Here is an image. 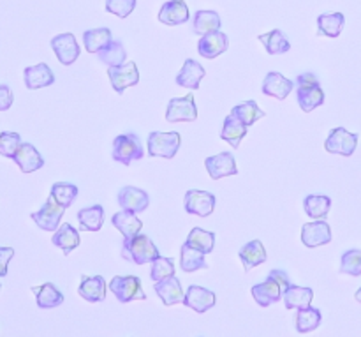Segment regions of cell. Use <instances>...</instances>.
<instances>
[{"label":"cell","mask_w":361,"mask_h":337,"mask_svg":"<svg viewBox=\"0 0 361 337\" xmlns=\"http://www.w3.org/2000/svg\"><path fill=\"white\" fill-rule=\"evenodd\" d=\"M32 292H34L37 306L41 309H53V307H59L63 304L62 292L56 290L53 283H44L41 286H32Z\"/></svg>","instance_id":"cell-26"},{"label":"cell","mask_w":361,"mask_h":337,"mask_svg":"<svg viewBox=\"0 0 361 337\" xmlns=\"http://www.w3.org/2000/svg\"><path fill=\"white\" fill-rule=\"evenodd\" d=\"M78 293H80V297H83L87 302H92V304L104 302L106 299L104 278H102V276H94V278L83 276V278H81L80 288H78Z\"/></svg>","instance_id":"cell-24"},{"label":"cell","mask_w":361,"mask_h":337,"mask_svg":"<svg viewBox=\"0 0 361 337\" xmlns=\"http://www.w3.org/2000/svg\"><path fill=\"white\" fill-rule=\"evenodd\" d=\"M183 306H187L189 309L196 311V313H207L212 307L215 306V293L210 290L203 288V286H189L183 297Z\"/></svg>","instance_id":"cell-15"},{"label":"cell","mask_w":361,"mask_h":337,"mask_svg":"<svg viewBox=\"0 0 361 337\" xmlns=\"http://www.w3.org/2000/svg\"><path fill=\"white\" fill-rule=\"evenodd\" d=\"M247 129H249V127H247L245 124H242L238 119H235V117L229 113L224 119V124H222L221 138L224 141H228L233 148H238L243 138L247 136Z\"/></svg>","instance_id":"cell-30"},{"label":"cell","mask_w":361,"mask_h":337,"mask_svg":"<svg viewBox=\"0 0 361 337\" xmlns=\"http://www.w3.org/2000/svg\"><path fill=\"white\" fill-rule=\"evenodd\" d=\"M21 143L23 141H21L20 134L4 131V133H0V155L13 159L16 155L18 148L21 147Z\"/></svg>","instance_id":"cell-45"},{"label":"cell","mask_w":361,"mask_h":337,"mask_svg":"<svg viewBox=\"0 0 361 337\" xmlns=\"http://www.w3.org/2000/svg\"><path fill=\"white\" fill-rule=\"evenodd\" d=\"M185 242L189 244L190 247H194V249H200L203 251L204 254H210L215 246V233L207 232V230L203 228H192Z\"/></svg>","instance_id":"cell-41"},{"label":"cell","mask_w":361,"mask_h":337,"mask_svg":"<svg viewBox=\"0 0 361 337\" xmlns=\"http://www.w3.org/2000/svg\"><path fill=\"white\" fill-rule=\"evenodd\" d=\"M136 7V0H106V11L118 18H127Z\"/></svg>","instance_id":"cell-46"},{"label":"cell","mask_w":361,"mask_h":337,"mask_svg":"<svg viewBox=\"0 0 361 337\" xmlns=\"http://www.w3.org/2000/svg\"><path fill=\"white\" fill-rule=\"evenodd\" d=\"M345 25V16L342 13H324L317 18V35L324 37H338Z\"/></svg>","instance_id":"cell-32"},{"label":"cell","mask_w":361,"mask_h":337,"mask_svg":"<svg viewBox=\"0 0 361 337\" xmlns=\"http://www.w3.org/2000/svg\"><path fill=\"white\" fill-rule=\"evenodd\" d=\"M23 80L28 90H37V88H44L55 83V74L49 69L48 64L41 62L37 66L25 67Z\"/></svg>","instance_id":"cell-19"},{"label":"cell","mask_w":361,"mask_h":337,"mask_svg":"<svg viewBox=\"0 0 361 337\" xmlns=\"http://www.w3.org/2000/svg\"><path fill=\"white\" fill-rule=\"evenodd\" d=\"M189 18V7H187L185 0H168L166 4H162L161 11H159V21L168 27L187 23Z\"/></svg>","instance_id":"cell-16"},{"label":"cell","mask_w":361,"mask_h":337,"mask_svg":"<svg viewBox=\"0 0 361 337\" xmlns=\"http://www.w3.org/2000/svg\"><path fill=\"white\" fill-rule=\"evenodd\" d=\"M284 306L288 309H305L310 306L314 299V292L310 288H303V286H295L291 285L284 293Z\"/></svg>","instance_id":"cell-33"},{"label":"cell","mask_w":361,"mask_h":337,"mask_svg":"<svg viewBox=\"0 0 361 337\" xmlns=\"http://www.w3.org/2000/svg\"><path fill=\"white\" fill-rule=\"evenodd\" d=\"M229 46V39L224 32L217 30L212 32V34L203 35V37L197 41V52H200L201 57L204 59H217L219 55L228 49Z\"/></svg>","instance_id":"cell-18"},{"label":"cell","mask_w":361,"mask_h":337,"mask_svg":"<svg viewBox=\"0 0 361 337\" xmlns=\"http://www.w3.org/2000/svg\"><path fill=\"white\" fill-rule=\"evenodd\" d=\"M116 201H118L120 208L122 211L134 212V214H141L148 208L150 205V198L145 193L143 189L134 186H126L118 191V196H116Z\"/></svg>","instance_id":"cell-14"},{"label":"cell","mask_w":361,"mask_h":337,"mask_svg":"<svg viewBox=\"0 0 361 337\" xmlns=\"http://www.w3.org/2000/svg\"><path fill=\"white\" fill-rule=\"evenodd\" d=\"M341 272L342 274L353 276V278H358V276H361V251L360 249H349L342 254Z\"/></svg>","instance_id":"cell-44"},{"label":"cell","mask_w":361,"mask_h":337,"mask_svg":"<svg viewBox=\"0 0 361 337\" xmlns=\"http://www.w3.org/2000/svg\"><path fill=\"white\" fill-rule=\"evenodd\" d=\"M157 246L150 240V237L137 233V235L123 239L122 244V258L123 260L133 261L134 265H145L152 264L155 258H159Z\"/></svg>","instance_id":"cell-2"},{"label":"cell","mask_w":361,"mask_h":337,"mask_svg":"<svg viewBox=\"0 0 361 337\" xmlns=\"http://www.w3.org/2000/svg\"><path fill=\"white\" fill-rule=\"evenodd\" d=\"M207 254L200 249H194L189 244H182V249H180V265H182L183 272H196V271H204L208 268L207 264Z\"/></svg>","instance_id":"cell-31"},{"label":"cell","mask_w":361,"mask_h":337,"mask_svg":"<svg viewBox=\"0 0 361 337\" xmlns=\"http://www.w3.org/2000/svg\"><path fill=\"white\" fill-rule=\"evenodd\" d=\"M154 290L155 293L161 297L162 304L168 307L183 302V297H185V293H183V288H182V283H180V279L176 278V276H171V278L164 279V281L161 283H155Z\"/></svg>","instance_id":"cell-22"},{"label":"cell","mask_w":361,"mask_h":337,"mask_svg":"<svg viewBox=\"0 0 361 337\" xmlns=\"http://www.w3.org/2000/svg\"><path fill=\"white\" fill-rule=\"evenodd\" d=\"M267 258H268L267 249H264L261 240H250V242H247L245 246L240 249V260H242L245 272H249L250 268L257 267V265L264 264Z\"/></svg>","instance_id":"cell-28"},{"label":"cell","mask_w":361,"mask_h":337,"mask_svg":"<svg viewBox=\"0 0 361 337\" xmlns=\"http://www.w3.org/2000/svg\"><path fill=\"white\" fill-rule=\"evenodd\" d=\"M302 242L309 249L324 246L331 242V228L324 219H316L312 223H307L302 228Z\"/></svg>","instance_id":"cell-13"},{"label":"cell","mask_w":361,"mask_h":337,"mask_svg":"<svg viewBox=\"0 0 361 337\" xmlns=\"http://www.w3.org/2000/svg\"><path fill=\"white\" fill-rule=\"evenodd\" d=\"M66 208L56 203L51 196L46 200V203L37 212H32V221L44 232H56L62 221V215Z\"/></svg>","instance_id":"cell-8"},{"label":"cell","mask_w":361,"mask_h":337,"mask_svg":"<svg viewBox=\"0 0 361 337\" xmlns=\"http://www.w3.org/2000/svg\"><path fill=\"white\" fill-rule=\"evenodd\" d=\"M321 311L317 307H305V309H298L296 313V331L300 334H309V332H314L321 325Z\"/></svg>","instance_id":"cell-38"},{"label":"cell","mask_w":361,"mask_h":337,"mask_svg":"<svg viewBox=\"0 0 361 337\" xmlns=\"http://www.w3.org/2000/svg\"><path fill=\"white\" fill-rule=\"evenodd\" d=\"M180 143H182V136L176 131L171 133H161V131H154L148 134V154L152 158H164L173 159L180 150Z\"/></svg>","instance_id":"cell-4"},{"label":"cell","mask_w":361,"mask_h":337,"mask_svg":"<svg viewBox=\"0 0 361 337\" xmlns=\"http://www.w3.org/2000/svg\"><path fill=\"white\" fill-rule=\"evenodd\" d=\"M296 101L305 113H310L324 102V92L314 73H303L296 78Z\"/></svg>","instance_id":"cell-1"},{"label":"cell","mask_w":361,"mask_h":337,"mask_svg":"<svg viewBox=\"0 0 361 337\" xmlns=\"http://www.w3.org/2000/svg\"><path fill=\"white\" fill-rule=\"evenodd\" d=\"M183 207H185L187 214L208 218L215 211V194L208 193V191L190 189L183 198Z\"/></svg>","instance_id":"cell-9"},{"label":"cell","mask_w":361,"mask_h":337,"mask_svg":"<svg viewBox=\"0 0 361 337\" xmlns=\"http://www.w3.org/2000/svg\"><path fill=\"white\" fill-rule=\"evenodd\" d=\"M196 119L197 106L192 94H187L185 97L169 99L168 108H166V120L168 122H194Z\"/></svg>","instance_id":"cell-7"},{"label":"cell","mask_w":361,"mask_h":337,"mask_svg":"<svg viewBox=\"0 0 361 337\" xmlns=\"http://www.w3.org/2000/svg\"><path fill=\"white\" fill-rule=\"evenodd\" d=\"M293 88H295V81L288 80V78L282 76L277 71H270V73L264 76L261 90H263L264 95H270V97L282 101V99H286L291 94Z\"/></svg>","instance_id":"cell-17"},{"label":"cell","mask_w":361,"mask_h":337,"mask_svg":"<svg viewBox=\"0 0 361 337\" xmlns=\"http://www.w3.org/2000/svg\"><path fill=\"white\" fill-rule=\"evenodd\" d=\"M250 293H252V297H254V300L257 302V306H261V307L271 306V304L279 302V300L284 297V292H282L281 285H279L274 278H270V276L267 278V281L252 286Z\"/></svg>","instance_id":"cell-20"},{"label":"cell","mask_w":361,"mask_h":337,"mask_svg":"<svg viewBox=\"0 0 361 337\" xmlns=\"http://www.w3.org/2000/svg\"><path fill=\"white\" fill-rule=\"evenodd\" d=\"M13 161L20 166V170L23 173L37 172V170H41L44 166V159H42V155L39 154V150L32 143H21L16 155L13 158Z\"/></svg>","instance_id":"cell-23"},{"label":"cell","mask_w":361,"mask_h":337,"mask_svg":"<svg viewBox=\"0 0 361 337\" xmlns=\"http://www.w3.org/2000/svg\"><path fill=\"white\" fill-rule=\"evenodd\" d=\"M78 186L69 182H56L51 186V194L49 196L56 201L59 205H62L63 208H69L74 203V200L78 198Z\"/></svg>","instance_id":"cell-42"},{"label":"cell","mask_w":361,"mask_h":337,"mask_svg":"<svg viewBox=\"0 0 361 337\" xmlns=\"http://www.w3.org/2000/svg\"><path fill=\"white\" fill-rule=\"evenodd\" d=\"M331 200L324 194H309L303 200V211L312 219H324L330 214Z\"/></svg>","instance_id":"cell-35"},{"label":"cell","mask_w":361,"mask_h":337,"mask_svg":"<svg viewBox=\"0 0 361 337\" xmlns=\"http://www.w3.org/2000/svg\"><path fill=\"white\" fill-rule=\"evenodd\" d=\"M14 249L13 247H0V278L7 276V265L13 260Z\"/></svg>","instance_id":"cell-48"},{"label":"cell","mask_w":361,"mask_h":337,"mask_svg":"<svg viewBox=\"0 0 361 337\" xmlns=\"http://www.w3.org/2000/svg\"><path fill=\"white\" fill-rule=\"evenodd\" d=\"M150 265H152L150 278L154 283H161L164 281V279L175 276V261H173V258L159 256L155 258Z\"/></svg>","instance_id":"cell-43"},{"label":"cell","mask_w":361,"mask_h":337,"mask_svg":"<svg viewBox=\"0 0 361 337\" xmlns=\"http://www.w3.org/2000/svg\"><path fill=\"white\" fill-rule=\"evenodd\" d=\"M192 28L197 35H207L212 32H217L221 28V16L215 11H197L194 14Z\"/></svg>","instance_id":"cell-34"},{"label":"cell","mask_w":361,"mask_h":337,"mask_svg":"<svg viewBox=\"0 0 361 337\" xmlns=\"http://www.w3.org/2000/svg\"><path fill=\"white\" fill-rule=\"evenodd\" d=\"M51 242H53V246L60 247L66 256H69V254L73 253L78 246H80L81 239H80V233H78V230L74 228V226H71L69 223H66V225L59 226V230H56L55 235H53Z\"/></svg>","instance_id":"cell-25"},{"label":"cell","mask_w":361,"mask_h":337,"mask_svg":"<svg viewBox=\"0 0 361 337\" xmlns=\"http://www.w3.org/2000/svg\"><path fill=\"white\" fill-rule=\"evenodd\" d=\"M231 115L235 117V119H238L242 124H245L247 127H250L252 124H256L257 120L263 119L267 113L257 106L256 101H245L240 102L238 106H235V108L231 110Z\"/></svg>","instance_id":"cell-39"},{"label":"cell","mask_w":361,"mask_h":337,"mask_svg":"<svg viewBox=\"0 0 361 337\" xmlns=\"http://www.w3.org/2000/svg\"><path fill=\"white\" fill-rule=\"evenodd\" d=\"M208 175L214 180H221L224 177L238 175V165L235 161V155L231 152H221L217 155H210L204 159Z\"/></svg>","instance_id":"cell-11"},{"label":"cell","mask_w":361,"mask_h":337,"mask_svg":"<svg viewBox=\"0 0 361 337\" xmlns=\"http://www.w3.org/2000/svg\"><path fill=\"white\" fill-rule=\"evenodd\" d=\"M111 155L116 162L126 166H129L130 162L143 159L145 152H143V145H141L140 136L134 133H127V134H120V136H116L115 141H113Z\"/></svg>","instance_id":"cell-3"},{"label":"cell","mask_w":361,"mask_h":337,"mask_svg":"<svg viewBox=\"0 0 361 337\" xmlns=\"http://www.w3.org/2000/svg\"><path fill=\"white\" fill-rule=\"evenodd\" d=\"M204 74H207V71H204V67L201 66L200 62H196V60H192V59H187L185 62H183L180 73L176 74L175 81L178 87H185V88H190V90H197V88H200L201 80L204 78Z\"/></svg>","instance_id":"cell-21"},{"label":"cell","mask_w":361,"mask_h":337,"mask_svg":"<svg viewBox=\"0 0 361 337\" xmlns=\"http://www.w3.org/2000/svg\"><path fill=\"white\" fill-rule=\"evenodd\" d=\"M259 41L263 42V46L270 55H282V53H288L291 49L289 39L286 37L284 32L277 30V28L267 32V34H261Z\"/></svg>","instance_id":"cell-37"},{"label":"cell","mask_w":361,"mask_h":337,"mask_svg":"<svg viewBox=\"0 0 361 337\" xmlns=\"http://www.w3.org/2000/svg\"><path fill=\"white\" fill-rule=\"evenodd\" d=\"M109 41H111V30L106 27L90 28L83 34V45L88 53H99Z\"/></svg>","instance_id":"cell-40"},{"label":"cell","mask_w":361,"mask_h":337,"mask_svg":"<svg viewBox=\"0 0 361 337\" xmlns=\"http://www.w3.org/2000/svg\"><path fill=\"white\" fill-rule=\"evenodd\" d=\"M355 299L358 300V302H361V288L358 290V292H356V295H355Z\"/></svg>","instance_id":"cell-49"},{"label":"cell","mask_w":361,"mask_h":337,"mask_svg":"<svg viewBox=\"0 0 361 337\" xmlns=\"http://www.w3.org/2000/svg\"><path fill=\"white\" fill-rule=\"evenodd\" d=\"M81 232H99L104 225V207L102 205H92V207L81 208L78 212Z\"/></svg>","instance_id":"cell-29"},{"label":"cell","mask_w":361,"mask_h":337,"mask_svg":"<svg viewBox=\"0 0 361 337\" xmlns=\"http://www.w3.org/2000/svg\"><path fill=\"white\" fill-rule=\"evenodd\" d=\"M108 76L116 94H123L126 88L140 83V71H137V66L134 62H126L122 66L108 67Z\"/></svg>","instance_id":"cell-10"},{"label":"cell","mask_w":361,"mask_h":337,"mask_svg":"<svg viewBox=\"0 0 361 337\" xmlns=\"http://www.w3.org/2000/svg\"><path fill=\"white\" fill-rule=\"evenodd\" d=\"M14 95L9 85H0V112H7L13 106Z\"/></svg>","instance_id":"cell-47"},{"label":"cell","mask_w":361,"mask_h":337,"mask_svg":"<svg viewBox=\"0 0 361 337\" xmlns=\"http://www.w3.org/2000/svg\"><path fill=\"white\" fill-rule=\"evenodd\" d=\"M111 223L113 226L122 233L123 239H129V237L137 235V233H141V228H143V223H141V219L137 218V214H134V212H129V211H122L113 214Z\"/></svg>","instance_id":"cell-27"},{"label":"cell","mask_w":361,"mask_h":337,"mask_svg":"<svg viewBox=\"0 0 361 337\" xmlns=\"http://www.w3.org/2000/svg\"><path fill=\"white\" fill-rule=\"evenodd\" d=\"M51 48L55 52L56 59L62 66H71L78 60L80 57L81 48L76 42V37L74 34H59L51 39Z\"/></svg>","instance_id":"cell-12"},{"label":"cell","mask_w":361,"mask_h":337,"mask_svg":"<svg viewBox=\"0 0 361 337\" xmlns=\"http://www.w3.org/2000/svg\"><path fill=\"white\" fill-rule=\"evenodd\" d=\"M356 147H358V134L349 133L345 127H334L328 134L326 141H324L326 152L335 155H344V158L355 154Z\"/></svg>","instance_id":"cell-6"},{"label":"cell","mask_w":361,"mask_h":337,"mask_svg":"<svg viewBox=\"0 0 361 337\" xmlns=\"http://www.w3.org/2000/svg\"><path fill=\"white\" fill-rule=\"evenodd\" d=\"M97 57L99 60H101L102 64H106L108 67L122 66V64H126V59H127L126 46L122 45V41H115V39H111V41H109L108 45L97 53Z\"/></svg>","instance_id":"cell-36"},{"label":"cell","mask_w":361,"mask_h":337,"mask_svg":"<svg viewBox=\"0 0 361 337\" xmlns=\"http://www.w3.org/2000/svg\"><path fill=\"white\" fill-rule=\"evenodd\" d=\"M108 288L122 304L133 302V300H147V295L141 288V279L136 276H116L111 279Z\"/></svg>","instance_id":"cell-5"}]
</instances>
